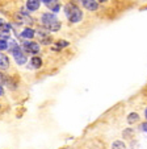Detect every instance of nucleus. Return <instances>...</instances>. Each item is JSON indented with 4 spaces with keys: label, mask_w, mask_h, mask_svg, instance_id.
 <instances>
[{
    "label": "nucleus",
    "mask_w": 147,
    "mask_h": 149,
    "mask_svg": "<svg viewBox=\"0 0 147 149\" xmlns=\"http://www.w3.org/2000/svg\"><path fill=\"white\" fill-rule=\"evenodd\" d=\"M41 21H42L43 26L47 29V31L57 32V31L61 29V23H59V20L51 13H45L43 16H42Z\"/></svg>",
    "instance_id": "f257e3e1"
},
{
    "label": "nucleus",
    "mask_w": 147,
    "mask_h": 149,
    "mask_svg": "<svg viewBox=\"0 0 147 149\" xmlns=\"http://www.w3.org/2000/svg\"><path fill=\"white\" fill-rule=\"evenodd\" d=\"M64 13H66L67 19L71 21V23H79L83 17L81 11L75 6V4H67L64 7Z\"/></svg>",
    "instance_id": "f03ea898"
},
{
    "label": "nucleus",
    "mask_w": 147,
    "mask_h": 149,
    "mask_svg": "<svg viewBox=\"0 0 147 149\" xmlns=\"http://www.w3.org/2000/svg\"><path fill=\"white\" fill-rule=\"evenodd\" d=\"M11 52H12V54H13V57H14V61H16L19 65H24V63L26 62V56L22 53V49L20 48L19 45L14 46Z\"/></svg>",
    "instance_id": "7ed1b4c3"
},
{
    "label": "nucleus",
    "mask_w": 147,
    "mask_h": 149,
    "mask_svg": "<svg viewBox=\"0 0 147 149\" xmlns=\"http://www.w3.org/2000/svg\"><path fill=\"white\" fill-rule=\"evenodd\" d=\"M24 49L32 54H37L39 52V45L37 42H25L24 44Z\"/></svg>",
    "instance_id": "20e7f679"
},
{
    "label": "nucleus",
    "mask_w": 147,
    "mask_h": 149,
    "mask_svg": "<svg viewBox=\"0 0 147 149\" xmlns=\"http://www.w3.org/2000/svg\"><path fill=\"white\" fill-rule=\"evenodd\" d=\"M80 1L83 3V6L86 7L88 11H96L97 7H99L96 0H80Z\"/></svg>",
    "instance_id": "39448f33"
},
{
    "label": "nucleus",
    "mask_w": 147,
    "mask_h": 149,
    "mask_svg": "<svg viewBox=\"0 0 147 149\" xmlns=\"http://www.w3.org/2000/svg\"><path fill=\"white\" fill-rule=\"evenodd\" d=\"M42 1H43V3L46 4V6L49 7L53 12H58L59 8H61V7H59L58 0H42Z\"/></svg>",
    "instance_id": "423d86ee"
},
{
    "label": "nucleus",
    "mask_w": 147,
    "mask_h": 149,
    "mask_svg": "<svg viewBox=\"0 0 147 149\" xmlns=\"http://www.w3.org/2000/svg\"><path fill=\"white\" fill-rule=\"evenodd\" d=\"M39 4H41V0H28L26 1V8L29 11H36L39 8Z\"/></svg>",
    "instance_id": "0eeeda50"
},
{
    "label": "nucleus",
    "mask_w": 147,
    "mask_h": 149,
    "mask_svg": "<svg viewBox=\"0 0 147 149\" xmlns=\"http://www.w3.org/2000/svg\"><path fill=\"white\" fill-rule=\"evenodd\" d=\"M8 66H9V59H8V57L0 53V69L6 70V69H8Z\"/></svg>",
    "instance_id": "6e6552de"
},
{
    "label": "nucleus",
    "mask_w": 147,
    "mask_h": 149,
    "mask_svg": "<svg viewBox=\"0 0 147 149\" xmlns=\"http://www.w3.org/2000/svg\"><path fill=\"white\" fill-rule=\"evenodd\" d=\"M17 17H20V23H24V24H32L33 23V19L32 17H29L28 15H25L24 12H21V13H19L17 15Z\"/></svg>",
    "instance_id": "1a4fd4ad"
},
{
    "label": "nucleus",
    "mask_w": 147,
    "mask_h": 149,
    "mask_svg": "<svg viewBox=\"0 0 147 149\" xmlns=\"http://www.w3.org/2000/svg\"><path fill=\"white\" fill-rule=\"evenodd\" d=\"M21 37L22 38H33L34 37V31L33 29H30V28H26V29H24V32L21 33Z\"/></svg>",
    "instance_id": "9d476101"
},
{
    "label": "nucleus",
    "mask_w": 147,
    "mask_h": 149,
    "mask_svg": "<svg viewBox=\"0 0 147 149\" xmlns=\"http://www.w3.org/2000/svg\"><path fill=\"white\" fill-rule=\"evenodd\" d=\"M30 63H32V66H33V68L38 69V68H41L42 61H41V58H39V57H33V58H32V61H30Z\"/></svg>",
    "instance_id": "9b49d317"
},
{
    "label": "nucleus",
    "mask_w": 147,
    "mask_h": 149,
    "mask_svg": "<svg viewBox=\"0 0 147 149\" xmlns=\"http://www.w3.org/2000/svg\"><path fill=\"white\" fill-rule=\"evenodd\" d=\"M0 31H6V32H9L11 31V25L8 23H6L4 20L0 19Z\"/></svg>",
    "instance_id": "f8f14e48"
},
{
    "label": "nucleus",
    "mask_w": 147,
    "mask_h": 149,
    "mask_svg": "<svg viewBox=\"0 0 147 149\" xmlns=\"http://www.w3.org/2000/svg\"><path fill=\"white\" fill-rule=\"evenodd\" d=\"M138 120H139L138 113H130V115H129V118H128V121H129L130 124L135 123V121H138Z\"/></svg>",
    "instance_id": "ddd939ff"
},
{
    "label": "nucleus",
    "mask_w": 147,
    "mask_h": 149,
    "mask_svg": "<svg viewBox=\"0 0 147 149\" xmlns=\"http://www.w3.org/2000/svg\"><path fill=\"white\" fill-rule=\"evenodd\" d=\"M16 45H17V42L14 41V40H7V49H8L9 52H11Z\"/></svg>",
    "instance_id": "4468645a"
},
{
    "label": "nucleus",
    "mask_w": 147,
    "mask_h": 149,
    "mask_svg": "<svg viewBox=\"0 0 147 149\" xmlns=\"http://www.w3.org/2000/svg\"><path fill=\"white\" fill-rule=\"evenodd\" d=\"M0 38H3V40H8V38H9V32L0 31Z\"/></svg>",
    "instance_id": "2eb2a0df"
},
{
    "label": "nucleus",
    "mask_w": 147,
    "mask_h": 149,
    "mask_svg": "<svg viewBox=\"0 0 147 149\" xmlns=\"http://www.w3.org/2000/svg\"><path fill=\"white\" fill-rule=\"evenodd\" d=\"M7 49V40L0 38V50H6Z\"/></svg>",
    "instance_id": "dca6fc26"
},
{
    "label": "nucleus",
    "mask_w": 147,
    "mask_h": 149,
    "mask_svg": "<svg viewBox=\"0 0 147 149\" xmlns=\"http://www.w3.org/2000/svg\"><path fill=\"white\" fill-rule=\"evenodd\" d=\"M113 148H125V144L121 143V141H116V143H113Z\"/></svg>",
    "instance_id": "f3484780"
},
{
    "label": "nucleus",
    "mask_w": 147,
    "mask_h": 149,
    "mask_svg": "<svg viewBox=\"0 0 147 149\" xmlns=\"http://www.w3.org/2000/svg\"><path fill=\"white\" fill-rule=\"evenodd\" d=\"M58 45L59 46H68V42H67V41H59Z\"/></svg>",
    "instance_id": "a211bd4d"
},
{
    "label": "nucleus",
    "mask_w": 147,
    "mask_h": 149,
    "mask_svg": "<svg viewBox=\"0 0 147 149\" xmlns=\"http://www.w3.org/2000/svg\"><path fill=\"white\" fill-rule=\"evenodd\" d=\"M146 127H147V124H146V123H144V124H142V128H141V130L143 131L144 133H146V131H147V128H146Z\"/></svg>",
    "instance_id": "6ab92c4d"
},
{
    "label": "nucleus",
    "mask_w": 147,
    "mask_h": 149,
    "mask_svg": "<svg viewBox=\"0 0 147 149\" xmlns=\"http://www.w3.org/2000/svg\"><path fill=\"white\" fill-rule=\"evenodd\" d=\"M3 94H4V90H3V87L0 86V95H3Z\"/></svg>",
    "instance_id": "aec40b11"
},
{
    "label": "nucleus",
    "mask_w": 147,
    "mask_h": 149,
    "mask_svg": "<svg viewBox=\"0 0 147 149\" xmlns=\"http://www.w3.org/2000/svg\"><path fill=\"white\" fill-rule=\"evenodd\" d=\"M99 1H101V3H104V1H106V0H99Z\"/></svg>",
    "instance_id": "412c9836"
}]
</instances>
